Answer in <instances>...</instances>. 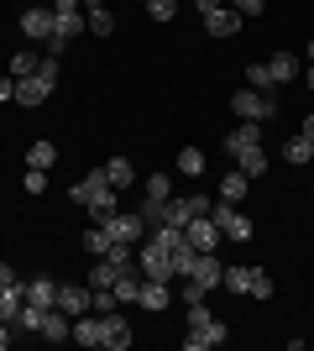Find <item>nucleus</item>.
I'll return each mask as SVG.
<instances>
[{
    "label": "nucleus",
    "mask_w": 314,
    "mask_h": 351,
    "mask_svg": "<svg viewBox=\"0 0 314 351\" xmlns=\"http://www.w3.org/2000/svg\"><path fill=\"white\" fill-rule=\"evenodd\" d=\"M116 194H120V189H110L105 168H94V173H84L74 189H68V199H74V205H84L94 220H110V215L120 210V205H116Z\"/></svg>",
    "instance_id": "1"
},
{
    "label": "nucleus",
    "mask_w": 314,
    "mask_h": 351,
    "mask_svg": "<svg viewBox=\"0 0 314 351\" xmlns=\"http://www.w3.org/2000/svg\"><path fill=\"white\" fill-rule=\"evenodd\" d=\"M231 110H236L241 121H272L278 116V95H272V89H236V95H231Z\"/></svg>",
    "instance_id": "2"
},
{
    "label": "nucleus",
    "mask_w": 314,
    "mask_h": 351,
    "mask_svg": "<svg viewBox=\"0 0 314 351\" xmlns=\"http://www.w3.org/2000/svg\"><path fill=\"white\" fill-rule=\"evenodd\" d=\"M209 220L220 226V236H225V241H252V236H257V226H252L246 215H241V210L231 205V199H220V205H209Z\"/></svg>",
    "instance_id": "3"
},
{
    "label": "nucleus",
    "mask_w": 314,
    "mask_h": 351,
    "mask_svg": "<svg viewBox=\"0 0 314 351\" xmlns=\"http://www.w3.org/2000/svg\"><path fill=\"white\" fill-rule=\"evenodd\" d=\"M136 273L142 278H173V252H163L152 236H142V247H136Z\"/></svg>",
    "instance_id": "4"
},
{
    "label": "nucleus",
    "mask_w": 314,
    "mask_h": 351,
    "mask_svg": "<svg viewBox=\"0 0 314 351\" xmlns=\"http://www.w3.org/2000/svg\"><path fill=\"white\" fill-rule=\"evenodd\" d=\"M105 231H110V241H126V247H142V236H147V220H142V210H116L110 220H100Z\"/></svg>",
    "instance_id": "5"
},
{
    "label": "nucleus",
    "mask_w": 314,
    "mask_h": 351,
    "mask_svg": "<svg viewBox=\"0 0 314 351\" xmlns=\"http://www.w3.org/2000/svg\"><path fill=\"white\" fill-rule=\"evenodd\" d=\"M183 241H189V247H199V252H220V226H215V220H209V210L205 215H194L189 220V226H183Z\"/></svg>",
    "instance_id": "6"
},
{
    "label": "nucleus",
    "mask_w": 314,
    "mask_h": 351,
    "mask_svg": "<svg viewBox=\"0 0 314 351\" xmlns=\"http://www.w3.org/2000/svg\"><path fill=\"white\" fill-rule=\"evenodd\" d=\"M53 27H58V16H53V5H31V11H21V32H27L31 43H53Z\"/></svg>",
    "instance_id": "7"
},
{
    "label": "nucleus",
    "mask_w": 314,
    "mask_h": 351,
    "mask_svg": "<svg viewBox=\"0 0 314 351\" xmlns=\"http://www.w3.org/2000/svg\"><path fill=\"white\" fill-rule=\"evenodd\" d=\"M225 341H231V325H225V320H209L205 330H189L183 346H189V351H209V346H225Z\"/></svg>",
    "instance_id": "8"
},
{
    "label": "nucleus",
    "mask_w": 314,
    "mask_h": 351,
    "mask_svg": "<svg viewBox=\"0 0 314 351\" xmlns=\"http://www.w3.org/2000/svg\"><path fill=\"white\" fill-rule=\"evenodd\" d=\"M68 320H79V315H90V289H74V283H58V304Z\"/></svg>",
    "instance_id": "9"
},
{
    "label": "nucleus",
    "mask_w": 314,
    "mask_h": 351,
    "mask_svg": "<svg viewBox=\"0 0 314 351\" xmlns=\"http://www.w3.org/2000/svg\"><path fill=\"white\" fill-rule=\"evenodd\" d=\"M47 95H53V89H47L42 79L31 73V79H16V95H11V105H21V110H31V105H42Z\"/></svg>",
    "instance_id": "10"
},
{
    "label": "nucleus",
    "mask_w": 314,
    "mask_h": 351,
    "mask_svg": "<svg viewBox=\"0 0 314 351\" xmlns=\"http://www.w3.org/2000/svg\"><path fill=\"white\" fill-rule=\"evenodd\" d=\"M246 147H262V121H241L236 132L225 136V152L236 158V152H246Z\"/></svg>",
    "instance_id": "11"
},
{
    "label": "nucleus",
    "mask_w": 314,
    "mask_h": 351,
    "mask_svg": "<svg viewBox=\"0 0 314 351\" xmlns=\"http://www.w3.org/2000/svg\"><path fill=\"white\" fill-rule=\"evenodd\" d=\"M100 330H105V346H110V351H126V346H131V325L120 320L116 309H110V315H100Z\"/></svg>",
    "instance_id": "12"
},
{
    "label": "nucleus",
    "mask_w": 314,
    "mask_h": 351,
    "mask_svg": "<svg viewBox=\"0 0 314 351\" xmlns=\"http://www.w3.org/2000/svg\"><path fill=\"white\" fill-rule=\"evenodd\" d=\"M168 299H173V293H168V283H163V278H142V293H136V304H142V309L163 315V309H168Z\"/></svg>",
    "instance_id": "13"
},
{
    "label": "nucleus",
    "mask_w": 314,
    "mask_h": 351,
    "mask_svg": "<svg viewBox=\"0 0 314 351\" xmlns=\"http://www.w3.org/2000/svg\"><path fill=\"white\" fill-rule=\"evenodd\" d=\"M205 32H209V37H236V32H241V11H231V5L209 11L205 16Z\"/></svg>",
    "instance_id": "14"
},
{
    "label": "nucleus",
    "mask_w": 314,
    "mask_h": 351,
    "mask_svg": "<svg viewBox=\"0 0 314 351\" xmlns=\"http://www.w3.org/2000/svg\"><path fill=\"white\" fill-rule=\"evenodd\" d=\"M37 336H42V341H68V336H74V320H68L63 309H47V315H42V330H37Z\"/></svg>",
    "instance_id": "15"
},
{
    "label": "nucleus",
    "mask_w": 314,
    "mask_h": 351,
    "mask_svg": "<svg viewBox=\"0 0 314 351\" xmlns=\"http://www.w3.org/2000/svg\"><path fill=\"white\" fill-rule=\"evenodd\" d=\"M74 341L79 346H105V330H100V315H94V309L74 320Z\"/></svg>",
    "instance_id": "16"
},
{
    "label": "nucleus",
    "mask_w": 314,
    "mask_h": 351,
    "mask_svg": "<svg viewBox=\"0 0 314 351\" xmlns=\"http://www.w3.org/2000/svg\"><path fill=\"white\" fill-rule=\"evenodd\" d=\"M27 304L53 309V304H58V283H53V278H31V283H27Z\"/></svg>",
    "instance_id": "17"
},
{
    "label": "nucleus",
    "mask_w": 314,
    "mask_h": 351,
    "mask_svg": "<svg viewBox=\"0 0 314 351\" xmlns=\"http://www.w3.org/2000/svg\"><path fill=\"white\" fill-rule=\"evenodd\" d=\"M267 73H272V84H288V79H299V58H293V53H272Z\"/></svg>",
    "instance_id": "18"
},
{
    "label": "nucleus",
    "mask_w": 314,
    "mask_h": 351,
    "mask_svg": "<svg viewBox=\"0 0 314 351\" xmlns=\"http://www.w3.org/2000/svg\"><path fill=\"white\" fill-rule=\"evenodd\" d=\"M27 304V283H11V289H0V320H16Z\"/></svg>",
    "instance_id": "19"
},
{
    "label": "nucleus",
    "mask_w": 314,
    "mask_h": 351,
    "mask_svg": "<svg viewBox=\"0 0 314 351\" xmlns=\"http://www.w3.org/2000/svg\"><path fill=\"white\" fill-rule=\"evenodd\" d=\"M105 178H110V189H131V184H136V168L126 158H110V162H105Z\"/></svg>",
    "instance_id": "20"
},
{
    "label": "nucleus",
    "mask_w": 314,
    "mask_h": 351,
    "mask_svg": "<svg viewBox=\"0 0 314 351\" xmlns=\"http://www.w3.org/2000/svg\"><path fill=\"white\" fill-rule=\"evenodd\" d=\"M246 189H252V178L241 173V168L220 178V199H231V205H241V199H246Z\"/></svg>",
    "instance_id": "21"
},
{
    "label": "nucleus",
    "mask_w": 314,
    "mask_h": 351,
    "mask_svg": "<svg viewBox=\"0 0 314 351\" xmlns=\"http://www.w3.org/2000/svg\"><path fill=\"white\" fill-rule=\"evenodd\" d=\"M236 162H241V173H246V178H262V173H267V152H262V147L236 152Z\"/></svg>",
    "instance_id": "22"
},
{
    "label": "nucleus",
    "mask_w": 314,
    "mask_h": 351,
    "mask_svg": "<svg viewBox=\"0 0 314 351\" xmlns=\"http://www.w3.org/2000/svg\"><path fill=\"white\" fill-rule=\"evenodd\" d=\"M194 263H199V247H189V241H183V247H173V278H189V273H194Z\"/></svg>",
    "instance_id": "23"
},
{
    "label": "nucleus",
    "mask_w": 314,
    "mask_h": 351,
    "mask_svg": "<svg viewBox=\"0 0 314 351\" xmlns=\"http://www.w3.org/2000/svg\"><path fill=\"white\" fill-rule=\"evenodd\" d=\"M110 247H116V241H110V231H105L100 220H94L90 231H84V252H94V257H105V252H110Z\"/></svg>",
    "instance_id": "24"
},
{
    "label": "nucleus",
    "mask_w": 314,
    "mask_h": 351,
    "mask_svg": "<svg viewBox=\"0 0 314 351\" xmlns=\"http://www.w3.org/2000/svg\"><path fill=\"white\" fill-rule=\"evenodd\" d=\"M53 162H58V147H53V142H31L27 168H53Z\"/></svg>",
    "instance_id": "25"
},
{
    "label": "nucleus",
    "mask_w": 314,
    "mask_h": 351,
    "mask_svg": "<svg viewBox=\"0 0 314 351\" xmlns=\"http://www.w3.org/2000/svg\"><path fill=\"white\" fill-rule=\"evenodd\" d=\"M37 63H42V58H37L31 47H21V53L11 58V79H31V73H37Z\"/></svg>",
    "instance_id": "26"
},
{
    "label": "nucleus",
    "mask_w": 314,
    "mask_h": 351,
    "mask_svg": "<svg viewBox=\"0 0 314 351\" xmlns=\"http://www.w3.org/2000/svg\"><path fill=\"white\" fill-rule=\"evenodd\" d=\"M283 158L288 162H309L314 158V142H309V136H288V142H283Z\"/></svg>",
    "instance_id": "27"
},
{
    "label": "nucleus",
    "mask_w": 314,
    "mask_h": 351,
    "mask_svg": "<svg viewBox=\"0 0 314 351\" xmlns=\"http://www.w3.org/2000/svg\"><path fill=\"white\" fill-rule=\"evenodd\" d=\"M225 289H231V293H252V267H225Z\"/></svg>",
    "instance_id": "28"
},
{
    "label": "nucleus",
    "mask_w": 314,
    "mask_h": 351,
    "mask_svg": "<svg viewBox=\"0 0 314 351\" xmlns=\"http://www.w3.org/2000/svg\"><path fill=\"white\" fill-rule=\"evenodd\" d=\"M179 173H189V178L205 173V152H199V147H183L179 152Z\"/></svg>",
    "instance_id": "29"
},
{
    "label": "nucleus",
    "mask_w": 314,
    "mask_h": 351,
    "mask_svg": "<svg viewBox=\"0 0 314 351\" xmlns=\"http://www.w3.org/2000/svg\"><path fill=\"white\" fill-rule=\"evenodd\" d=\"M142 189H147V199H152V205H163V199H173V184H168V173H152L147 184H142Z\"/></svg>",
    "instance_id": "30"
},
{
    "label": "nucleus",
    "mask_w": 314,
    "mask_h": 351,
    "mask_svg": "<svg viewBox=\"0 0 314 351\" xmlns=\"http://www.w3.org/2000/svg\"><path fill=\"white\" fill-rule=\"evenodd\" d=\"M37 79H42L47 89H58V79H63V58H53V53H47V58L37 63Z\"/></svg>",
    "instance_id": "31"
},
{
    "label": "nucleus",
    "mask_w": 314,
    "mask_h": 351,
    "mask_svg": "<svg viewBox=\"0 0 314 351\" xmlns=\"http://www.w3.org/2000/svg\"><path fill=\"white\" fill-rule=\"evenodd\" d=\"M110 283H116V263H105V257H100V263L90 267V289H110Z\"/></svg>",
    "instance_id": "32"
},
{
    "label": "nucleus",
    "mask_w": 314,
    "mask_h": 351,
    "mask_svg": "<svg viewBox=\"0 0 314 351\" xmlns=\"http://www.w3.org/2000/svg\"><path fill=\"white\" fill-rule=\"evenodd\" d=\"M246 89H272V73H267V63H252V69H246Z\"/></svg>",
    "instance_id": "33"
},
{
    "label": "nucleus",
    "mask_w": 314,
    "mask_h": 351,
    "mask_svg": "<svg viewBox=\"0 0 314 351\" xmlns=\"http://www.w3.org/2000/svg\"><path fill=\"white\" fill-rule=\"evenodd\" d=\"M209 320H215V315H209V304H205V299H194V304H189V330H205Z\"/></svg>",
    "instance_id": "34"
},
{
    "label": "nucleus",
    "mask_w": 314,
    "mask_h": 351,
    "mask_svg": "<svg viewBox=\"0 0 314 351\" xmlns=\"http://www.w3.org/2000/svg\"><path fill=\"white\" fill-rule=\"evenodd\" d=\"M252 299H272V273L252 267Z\"/></svg>",
    "instance_id": "35"
},
{
    "label": "nucleus",
    "mask_w": 314,
    "mask_h": 351,
    "mask_svg": "<svg viewBox=\"0 0 314 351\" xmlns=\"http://www.w3.org/2000/svg\"><path fill=\"white\" fill-rule=\"evenodd\" d=\"M147 11H152V21H173V16H179V0H147Z\"/></svg>",
    "instance_id": "36"
},
{
    "label": "nucleus",
    "mask_w": 314,
    "mask_h": 351,
    "mask_svg": "<svg viewBox=\"0 0 314 351\" xmlns=\"http://www.w3.org/2000/svg\"><path fill=\"white\" fill-rule=\"evenodd\" d=\"M47 189V168H27V194H42Z\"/></svg>",
    "instance_id": "37"
},
{
    "label": "nucleus",
    "mask_w": 314,
    "mask_h": 351,
    "mask_svg": "<svg viewBox=\"0 0 314 351\" xmlns=\"http://www.w3.org/2000/svg\"><path fill=\"white\" fill-rule=\"evenodd\" d=\"M225 5H231V11H241V16H262V5H267V0H225Z\"/></svg>",
    "instance_id": "38"
},
{
    "label": "nucleus",
    "mask_w": 314,
    "mask_h": 351,
    "mask_svg": "<svg viewBox=\"0 0 314 351\" xmlns=\"http://www.w3.org/2000/svg\"><path fill=\"white\" fill-rule=\"evenodd\" d=\"M79 5L84 0H53V16H79Z\"/></svg>",
    "instance_id": "39"
},
{
    "label": "nucleus",
    "mask_w": 314,
    "mask_h": 351,
    "mask_svg": "<svg viewBox=\"0 0 314 351\" xmlns=\"http://www.w3.org/2000/svg\"><path fill=\"white\" fill-rule=\"evenodd\" d=\"M11 95H16V79H11V73H0V105L11 100Z\"/></svg>",
    "instance_id": "40"
},
{
    "label": "nucleus",
    "mask_w": 314,
    "mask_h": 351,
    "mask_svg": "<svg viewBox=\"0 0 314 351\" xmlns=\"http://www.w3.org/2000/svg\"><path fill=\"white\" fill-rule=\"evenodd\" d=\"M11 283H21V278H16V267H11V263H0V289H11Z\"/></svg>",
    "instance_id": "41"
},
{
    "label": "nucleus",
    "mask_w": 314,
    "mask_h": 351,
    "mask_svg": "<svg viewBox=\"0 0 314 351\" xmlns=\"http://www.w3.org/2000/svg\"><path fill=\"white\" fill-rule=\"evenodd\" d=\"M11 341H16V325H11V320H0V351L11 346Z\"/></svg>",
    "instance_id": "42"
},
{
    "label": "nucleus",
    "mask_w": 314,
    "mask_h": 351,
    "mask_svg": "<svg viewBox=\"0 0 314 351\" xmlns=\"http://www.w3.org/2000/svg\"><path fill=\"white\" fill-rule=\"evenodd\" d=\"M194 5H199V16H209V11H220L225 0H194Z\"/></svg>",
    "instance_id": "43"
},
{
    "label": "nucleus",
    "mask_w": 314,
    "mask_h": 351,
    "mask_svg": "<svg viewBox=\"0 0 314 351\" xmlns=\"http://www.w3.org/2000/svg\"><path fill=\"white\" fill-rule=\"evenodd\" d=\"M299 136H309V142H314V116H304V121H299Z\"/></svg>",
    "instance_id": "44"
},
{
    "label": "nucleus",
    "mask_w": 314,
    "mask_h": 351,
    "mask_svg": "<svg viewBox=\"0 0 314 351\" xmlns=\"http://www.w3.org/2000/svg\"><path fill=\"white\" fill-rule=\"evenodd\" d=\"M304 84H309V89H314V63H309V69H304Z\"/></svg>",
    "instance_id": "45"
},
{
    "label": "nucleus",
    "mask_w": 314,
    "mask_h": 351,
    "mask_svg": "<svg viewBox=\"0 0 314 351\" xmlns=\"http://www.w3.org/2000/svg\"><path fill=\"white\" fill-rule=\"evenodd\" d=\"M304 58H309V63H314V43H309V47H304Z\"/></svg>",
    "instance_id": "46"
}]
</instances>
